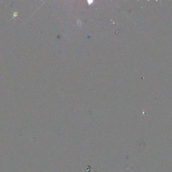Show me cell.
Segmentation results:
<instances>
[]
</instances>
